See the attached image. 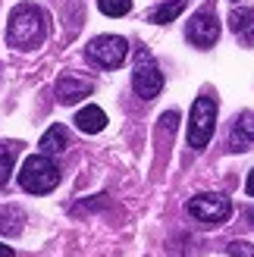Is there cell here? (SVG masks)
Listing matches in <instances>:
<instances>
[{
  "label": "cell",
  "instance_id": "obj_6",
  "mask_svg": "<svg viewBox=\"0 0 254 257\" xmlns=\"http://www.w3.org/2000/svg\"><path fill=\"white\" fill-rule=\"evenodd\" d=\"M88 60L97 63L100 69H116L125 63V54H129V44H125V38L119 35H100L94 38L91 44H88Z\"/></svg>",
  "mask_w": 254,
  "mask_h": 257
},
{
  "label": "cell",
  "instance_id": "obj_3",
  "mask_svg": "<svg viewBox=\"0 0 254 257\" xmlns=\"http://www.w3.org/2000/svg\"><path fill=\"white\" fill-rule=\"evenodd\" d=\"M213 128H217V97L201 94L195 97L192 113H188V148L204 151L213 138Z\"/></svg>",
  "mask_w": 254,
  "mask_h": 257
},
{
  "label": "cell",
  "instance_id": "obj_5",
  "mask_svg": "<svg viewBox=\"0 0 254 257\" xmlns=\"http://www.w3.org/2000/svg\"><path fill=\"white\" fill-rule=\"evenodd\" d=\"M185 210L201 226H223L232 213V201L226 195H195L185 204Z\"/></svg>",
  "mask_w": 254,
  "mask_h": 257
},
{
  "label": "cell",
  "instance_id": "obj_11",
  "mask_svg": "<svg viewBox=\"0 0 254 257\" xmlns=\"http://www.w3.org/2000/svg\"><path fill=\"white\" fill-rule=\"evenodd\" d=\"M66 148H69V132H66L63 125H50L47 132H44V138L38 141V151H41V154H50V157H60Z\"/></svg>",
  "mask_w": 254,
  "mask_h": 257
},
{
  "label": "cell",
  "instance_id": "obj_1",
  "mask_svg": "<svg viewBox=\"0 0 254 257\" xmlns=\"http://www.w3.org/2000/svg\"><path fill=\"white\" fill-rule=\"evenodd\" d=\"M47 13L35 4H19L10 13V25H7V41L16 50H35L47 41Z\"/></svg>",
  "mask_w": 254,
  "mask_h": 257
},
{
  "label": "cell",
  "instance_id": "obj_2",
  "mask_svg": "<svg viewBox=\"0 0 254 257\" xmlns=\"http://www.w3.org/2000/svg\"><path fill=\"white\" fill-rule=\"evenodd\" d=\"M19 185L29 195H47L60 185V166L50 154H32L19 170Z\"/></svg>",
  "mask_w": 254,
  "mask_h": 257
},
{
  "label": "cell",
  "instance_id": "obj_14",
  "mask_svg": "<svg viewBox=\"0 0 254 257\" xmlns=\"http://www.w3.org/2000/svg\"><path fill=\"white\" fill-rule=\"evenodd\" d=\"M22 210L19 207H0V235H19L22 232Z\"/></svg>",
  "mask_w": 254,
  "mask_h": 257
},
{
  "label": "cell",
  "instance_id": "obj_13",
  "mask_svg": "<svg viewBox=\"0 0 254 257\" xmlns=\"http://www.w3.org/2000/svg\"><path fill=\"white\" fill-rule=\"evenodd\" d=\"M19 141H0V185H7L10 182V176H13V163H16L19 157Z\"/></svg>",
  "mask_w": 254,
  "mask_h": 257
},
{
  "label": "cell",
  "instance_id": "obj_4",
  "mask_svg": "<svg viewBox=\"0 0 254 257\" xmlns=\"http://www.w3.org/2000/svg\"><path fill=\"white\" fill-rule=\"evenodd\" d=\"M132 85H135V94L142 100H154L163 88V72L154 63V57L148 54L145 47L135 50V72H132Z\"/></svg>",
  "mask_w": 254,
  "mask_h": 257
},
{
  "label": "cell",
  "instance_id": "obj_18",
  "mask_svg": "<svg viewBox=\"0 0 254 257\" xmlns=\"http://www.w3.org/2000/svg\"><path fill=\"white\" fill-rule=\"evenodd\" d=\"M245 191H248V195L254 198V170L248 173V182H245Z\"/></svg>",
  "mask_w": 254,
  "mask_h": 257
},
{
  "label": "cell",
  "instance_id": "obj_12",
  "mask_svg": "<svg viewBox=\"0 0 254 257\" xmlns=\"http://www.w3.org/2000/svg\"><path fill=\"white\" fill-rule=\"evenodd\" d=\"M229 29L238 35V41L254 47V10H232L229 13Z\"/></svg>",
  "mask_w": 254,
  "mask_h": 257
},
{
  "label": "cell",
  "instance_id": "obj_20",
  "mask_svg": "<svg viewBox=\"0 0 254 257\" xmlns=\"http://www.w3.org/2000/svg\"><path fill=\"white\" fill-rule=\"evenodd\" d=\"M245 220H251L248 226H254V210H245Z\"/></svg>",
  "mask_w": 254,
  "mask_h": 257
},
{
  "label": "cell",
  "instance_id": "obj_15",
  "mask_svg": "<svg viewBox=\"0 0 254 257\" xmlns=\"http://www.w3.org/2000/svg\"><path fill=\"white\" fill-rule=\"evenodd\" d=\"M185 7H188L185 0H170V4H160V7L151 10V13H148V19H151V22H157V25H167V22H173L176 16H179Z\"/></svg>",
  "mask_w": 254,
  "mask_h": 257
},
{
  "label": "cell",
  "instance_id": "obj_9",
  "mask_svg": "<svg viewBox=\"0 0 254 257\" xmlns=\"http://www.w3.org/2000/svg\"><path fill=\"white\" fill-rule=\"evenodd\" d=\"M229 148L235 154L254 148V113L251 110H245V113H238V116H235L232 132H229Z\"/></svg>",
  "mask_w": 254,
  "mask_h": 257
},
{
  "label": "cell",
  "instance_id": "obj_17",
  "mask_svg": "<svg viewBox=\"0 0 254 257\" xmlns=\"http://www.w3.org/2000/svg\"><path fill=\"white\" fill-rule=\"evenodd\" d=\"M226 251H229L232 257H254V245H251V241H229Z\"/></svg>",
  "mask_w": 254,
  "mask_h": 257
},
{
  "label": "cell",
  "instance_id": "obj_7",
  "mask_svg": "<svg viewBox=\"0 0 254 257\" xmlns=\"http://www.w3.org/2000/svg\"><path fill=\"white\" fill-rule=\"evenodd\" d=\"M185 38H188L195 47H201V50H207V47L217 44V38H220V22H217V13H213V7H201L195 16L188 19Z\"/></svg>",
  "mask_w": 254,
  "mask_h": 257
},
{
  "label": "cell",
  "instance_id": "obj_19",
  "mask_svg": "<svg viewBox=\"0 0 254 257\" xmlns=\"http://www.w3.org/2000/svg\"><path fill=\"white\" fill-rule=\"evenodd\" d=\"M0 257H16V254H13V248H7L4 241H0Z\"/></svg>",
  "mask_w": 254,
  "mask_h": 257
},
{
  "label": "cell",
  "instance_id": "obj_8",
  "mask_svg": "<svg viewBox=\"0 0 254 257\" xmlns=\"http://www.w3.org/2000/svg\"><path fill=\"white\" fill-rule=\"evenodd\" d=\"M54 91H57L60 104L69 107V104H75V100H82V97L91 94L94 91V82H88V79H82V75H75V72H66V75H60V79H57Z\"/></svg>",
  "mask_w": 254,
  "mask_h": 257
},
{
  "label": "cell",
  "instance_id": "obj_10",
  "mask_svg": "<svg viewBox=\"0 0 254 257\" xmlns=\"http://www.w3.org/2000/svg\"><path fill=\"white\" fill-rule=\"evenodd\" d=\"M75 125H79V132H85V135H97V132H104V125H107V113L94 104H88L75 113Z\"/></svg>",
  "mask_w": 254,
  "mask_h": 257
},
{
  "label": "cell",
  "instance_id": "obj_16",
  "mask_svg": "<svg viewBox=\"0 0 254 257\" xmlns=\"http://www.w3.org/2000/svg\"><path fill=\"white\" fill-rule=\"evenodd\" d=\"M97 7L104 16H125L132 10V0H97Z\"/></svg>",
  "mask_w": 254,
  "mask_h": 257
}]
</instances>
